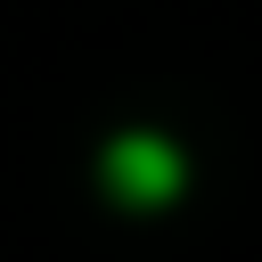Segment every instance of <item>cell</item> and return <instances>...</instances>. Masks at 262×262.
Masks as SVG:
<instances>
[{"label": "cell", "mask_w": 262, "mask_h": 262, "mask_svg": "<svg viewBox=\"0 0 262 262\" xmlns=\"http://www.w3.org/2000/svg\"><path fill=\"white\" fill-rule=\"evenodd\" d=\"M106 180H115L131 205H156V196H172V188H180V156H172L164 139H115Z\"/></svg>", "instance_id": "obj_1"}]
</instances>
